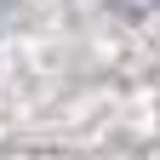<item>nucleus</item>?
Instances as JSON below:
<instances>
[{
    "instance_id": "nucleus-1",
    "label": "nucleus",
    "mask_w": 160,
    "mask_h": 160,
    "mask_svg": "<svg viewBox=\"0 0 160 160\" xmlns=\"http://www.w3.org/2000/svg\"><path fill=\"white\" fill-rule=\"evenodd\" d=\"M120 6H126L132 17H143V12H154V6H160V0H120Z\"/></svg>"
}]
</instances>
